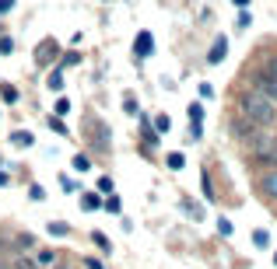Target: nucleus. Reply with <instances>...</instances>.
I'll return each instance as SVG.
<instances>
[{"mask_svg": "<svg viewBox=\"0 0 277 269\" xmlns=\"http://www.w3.org/2000/svg\"><path fill=\"white\" fill-rule=\"evenodd\" d=\"M238 109H242V115H246L249 122H256V126H274L277 122V101L267 98V95H260V91L242 95Z\"/></svg>", "mask_w": 277, "mask_h": 269, "instance_id": "nucleus-1", "label": "nucleus"}, {"mask_svg": "<svg viewBox=\"0 0 277 269\" xmlns=\"http://www.w3.org/2000/svg\"><path fill=\"white\" fill-rule=\"evenodd\" d=\"M39 266H53V252H39Z\"/></svg>", "mask_w": 277, "mask_h": 269, "instance_id": "nucleus-12", "label": "nucleus"}, {"mask_svg": "<svg viewBox=\"0 0 277 269\" xmlns=\"http://www.w3.org/2000/svg\"><path fill=\"white\" fill-rule=\"evenodd\" d=\"M74 168H78V172H88V168H91V161H88L84 154H78V157H74Z\"/></svg>", "mask_w": 277, "mask_h": 269, "instance_id": "nucleus-7", "label": "nucleus"}, {"mask_svg": "<svg viewBox=\"0 0 277 269\" xmlns=\"http://www.w3.org/2000/svg\"><path fill=\"white\" fill-rule=\"evenodd\" d=\"M0 91H4V98H7V101H14V98H18V91H14V88H11V84H4V88H0Z\"/></svg>", "mask_w": 277, "mask_h": 269, "instance_id": "nucleus-10", "label": "nucleus"}, {"mask_svg": "<svg viewBox=\"0 0 277 269\" xmlns=\"http://www.w3.org/2000/svg\"><path fill=\"white\" fill-rule=\"evenodd\" d=\"M263 192L270 196V199H277V172H270V175H263Z\"/></svg>", "mask_w": 277, "mask_h": 269, "instance_id": "nucleus-3", "label": "nucleus"}, {"mask_svg": "<svg viewBox=\"0 0 277 269\" xmlns=\"http://www.w3.org/2000/svg\"><path fill=\"white\" fill-rule=\"evenodd\" d=\"M169 164L172 168H182V154H169Z\"/></svg>", "mask_w": 277, "mask_h": 269, "instance_id": "nucleus-17", "label": "nucleus"}, {"mask_svg": "<svg viewBox=\"0 0 277 269\" xmlns=\"http://www.w3.org/2000/svg\"><path fill=\"white\" fill-rule=\"evenodd\" d=\"M91 241H95V245H99L102 252L109 249V238H105V234H102V231H95V234H91Z\"/></svg>", "mask_w": 277, "mask_h": 269, "instance_id": "nucleus-8", "label": "nucleus"}, {"mask_svg": "<svg viewBox=\"0 0 277 269\" xmlns=\"http://www.w3.org/2000/svg\"><path fill=\"white\" fill-rule=\"evenodd\" d=\"M49 56H57V42H42V49L35 53L39 63H49Z\"/></svg>", "mask_w": 277, "mask_h": 269, "instance_id": "nucleus-4", "label": "nucleus"}, {"mask_svg": "<svg viewBox=\"0 0 277 269\" xmlns=\"http://www.w3.org/2000/svg\"><path fill=\"white\" fill-rule=\"evenodd\" d=\"M274 259H277V255H274Z\"/></svg>", "mask_w": 277, "mask_h": 269, "instance_id": "nucleus-20", "label": "nucleus"}, {"mask_svg": "<svg viewBox=\"0 0 277 269\" xmlns=\"http://www.w3.org/2000/svg\"><path fill=\"white\" fill-rule=\"evenodd\" d=\"M225 53H228V42H225V38H218V42H214V49H211V63H218V59H225Z\"/></svg>", "mask_w": 277, "mask_h": 269, "instance_id": "nucleus-6", "label": "nucleus"}, {"mask_svg": "<svg viewBox=\"0 0 277 269\" xmlns=\"http://www.w3.org/2000/svg\"><path fill=\"white\" fill-rule=\"evenodd\" d=\"M49 88H53V91H60V88H63V77L53 74V77H49Z\"/></svg>", "mask_w": 277, "mask_h": 269, "instance_id": "nucleus-14", "label": "nucleus"}, {"mask_svg": "<svg viewBox=\"0 0 277 269\" xmlns=\"http://www.w3.org/2000/svg\"><path fill=\"white\" fill-rule=\"evenodd\" d=\"M11 269H39V266H35V262H28V259H21V262H14Z\"/></svg>", "mask_w": 277, "mask_h": 269, "instance_id": "nucleus-16", "label": "nucleus"}, {"mask_svg": "<svg viewBox=\"0 0 277 269\" xmlns=\"http://www.w3.org/2000/svg\"><path fill=\"white\" fill-rule=\"evenodd\" d=\"M57 269H60V266H57Z\"/></svg>", "mask_w": 277, "mask_h": 269, "instance_id": "nucleus-21", "label": "nucleus"}, {"mask_svg": "<svg viewBox=\"0 0 277 269\" xmlns=\"http://www.w3.org/2000/svg\"><path fill=\"white\" fill-rule=\"evenodd\" d=\"M49 126H53V130H57L60 136H67V133H70V130H67V126H63V122H60V119H53V122H49Z\"/></svg>", "mask_w": 277, "mask_h": 269, "instance_id": "nucleus-13", "label": "nucleus"}, {"mask_svg": "<svg viewBox=\"0 0 277 269\" xmlns=\"http://www.w3.org/2000/svg\"><path fill=\"white\" fill-rule=\"evenodd\" d=\"M256 88H260V95H267V98H274L277 101V74L274 70H260L256 74Z\"/></svg>", "mask_w": 277, "mask_h": 269, "instance_id": "nucleus-2", "label": "nucleus"}, {"mask_svg": "<svg viewBox=\"0 0 277 269\" xmlns=\"http://www.w3.org/2000/svg\"><path fill=\"white\" fill-rule=\"evenodd\" d=\"M151 49H155V46H151V32H140V35H137V53H140V56H147Z\"/></svg>", "mask_w": 277, "mask_h": 269, "instance_id": "nucleus-5", "label": "nucleus"}, {"mask_svg": "<svg viewBox=\"0 0 277 269\" xmlns=\"http://www.w3.org/2000/svg\"><path fill=\"white\" fill-rule=\"evenodd\" d=\"M253 241H256L260 249H267V231H256V234H253Z\"/></svg>", "mask_w": 277, "mask_h": 269, "instance_id": "nucleus-11", "label": "nucleus"}, {"mask_svg": "<svg viewBox=\"0 0 277 269\" xmlns=\"http://www.w3.org/2000/svg\"><path fill=\"white\" fill-rule=\"evenodd\" d=\"M155 126H158L161 133H169V126H172V122H169V115H158V119H155Z\"/></svg>", "mask_w": 277, "mask_h": 269, "instance_id": "nucleus-9", "label": "nucleus"}, {"mask_svg": "<svg viewBox=\"0 0 277 269\" xmlns=\"http://www.w3.org/2000/svg\"><path fill=\"white\" fill-rule=\"evenodd\" d=\"M14 143H18V147H21V143L28 147V143H32V136H28V133H14Z\"/></svg>", "mask_w": 277, "mask_h": 269, "instance_id": "nucleus-15", "label": "nucleus"}, {"mask_svg": "<svg viewBox=\"0 0 277 269\" xmlns=\"http://www.w3.org/2000/svg\"><path fill=\"white\" fill-rule=\"evenodd\" d=\"M84 266H88V269H102V262H99V259H84Z\"/></svg>", "mask_w": 277, "mask_h": 269, "instance_id": "nucleus-18", "label": "nucleus"}, {"mask_svg": "<svg viewBox=\"0 0 277 269\" xmlns=\"http://www.w3.org/2000/svg\"><path fill=\"white\" fill-rule=\"evenodd\" d=\"M0 269H11V266H0Z\"/></svg>", "mask_w": 277, "mask_h": 269, "instance_id": "nucleus-19", "label": "nucleus"}]
</instances>
